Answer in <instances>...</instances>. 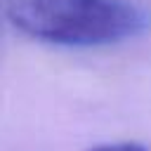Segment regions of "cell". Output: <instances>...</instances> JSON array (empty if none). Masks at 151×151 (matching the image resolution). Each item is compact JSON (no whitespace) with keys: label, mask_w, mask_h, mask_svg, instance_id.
<instances>
[{"label":"cell","mask_w":151,"mask_h":151,"mask_svg":"<svg viewBox=\"0 0 151 151\" xmlns=\"http://www.w3.org/2000/svg\"><path fill=\"white\" fill-rule=\"evenodd\" d=\"M7 19L21 33L61 47H101L144 28V14L123 0H9Z\"/></svg>","instance_id":"6da1fadb"},{"label":"cell","mask_w":151,"mask_h":151,"mask_svg":"<svg viewBox=\"0 0 151 151\" xmlns=\"http://www.w3.org/2000/svg\"><path fill=\"white\" fill-rule=\"evenodd\" d=\"M87 151H149V146L139 142H116V144H97L90 146Z\"/></svg>","instance_id":"7a4b0ae2"}]
</instances>
